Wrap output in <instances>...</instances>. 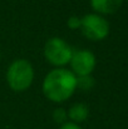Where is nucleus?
Here are the masks:
<instances>
[{
  "mask_svg": "<svg viewBox=\"0 0 128 129\" xmlns=\"http://www.w3.org/2000/svg\"><path fill=\"white\" fill-rule=\"evenodd\" d=\"M43 94L53 103L67 102L77 90V77L67 68H54L43 79Z\"/></svg>",
  "mask_w": 128,
  "mask_h": 129,
  "instance_id": "1",
  "label": "nucleus"
},
{
  "mask_svg": "<svg viewBox=\"0 0 128 129\" xmlns=\"http://www.w3.org/2000/svg\"><path fill=\"white\" fill-rule=\"evenodd\" d=\"M34 68L28 59H15L6 69V83L15 93H23L28 90L34 82Z\"/></svg>",
  "mask_w": 128,
  "mask_h": 129,
  "instance_id": "2",
  "label": "nucleus"
},
{
  "mask_svg": "<svg viewBox=\"0 0 128 129\" xmlns=\"http://www.w3.org/2000/svg\"><path fill=\"white\" fill-rule=\"evenodd\" d=\"M43 53L45 60L50 65L55 68H64L70 61L73 48L64 39L59 37H53L45 42Z\"/></svg>",
  "mask_w": 128,
  "mask_h": 129,
  "instance_id": "3",
  "label": "nucleus"
},
{
  "mask_svg": "<svg viewBox=\"0 0 128 129\" xmlns=\"http://www.w3.org/2000/svg\"><path fill=\"white\" fill-rule=\"evenodd\" d=\"M81 30L88 40L100 42L109 35L111 26L108 20L103 15H99L97 13H89L82 18Z\"/></svg>",
  "mask_w": 128,
  "mask_h": 129,
  "instance_id": "4",
  "label": "nucleus"
},
{
  "mask_svg": "<svg viewBox=\"0 0 128 129\" xmlns=\"http://www.w3.org/2000/svg\"><path fill=\"white\" fill-rule=\"evenodd\" d=\"M95 65H97V58L90 50L88 49L73 50L69 67H70V72L75 77L90 75L95 69Z\"/></svg>",
  "mask_w": 128,
  "mask_h": 129,
  "instance_id": "5",
  "label": "nucleus"
},
{
  "mask_svg": "<svg viewBox=\"0 0 128 129\" xmlns=\"http://www.w3.org/2000/svg\"><path fill=\"white\" fill-rule=\"evenodd\" d=\"M89 4L94 13L104 16L117 13L122 8L123 0H89Z\"/></svg>",
  "mask_w": 128,
  "mask_h": 129,
  "instance_id": "6",
  "label": "nucleus"
},
{
  "mask_svg": "<svg viewBox=\"0 0 128 129\" xmlns=\"http://www.w3.org/2000/svg\"><path fill=\"white\" fill-rule=\"evenodd\" d=\"M68 113V120L73 122L75 124H81L85 122L89 117V108L84 103H74L70 105V108L67 110Z\"/></svg>",
  "mask_w": 128,
  "mask_h": 129,
  "instance_id": "7",
  "label": "nucleus"
},
{
  "mask_svg": "<svg viewBox=\"0 0 128 129\" xmlns=\"http://www.w3.org/2000/svg\"><path fill=\"white\" fill-rule=\"evenodd\" d=\"M94 84H95V80L92 77V74L77 77V89H81L83 91H89V90L93 89Z\"/></svg>",
  "mask_w": 128,
  "mask_h": 129,
  "instance_id": "8",
  "label": "nucleus"
},
{
  "mask_svg": "<svg viewBox=\"0 0 128 129\" xmlns=\"http://www.w3.org/2000/svg\"><path fill=\"white\" fill-rule=\"evenodd\" d=\"M53 120L57 124H59V125H62L65 122H68V113H67V110L64 108L54 109V112H53Z\"/></svg>",
  "mask_w": 128,
  "mask_h": 129,
  "instance_id": "9",
  "label": "nucleus"
},
{
  "mask_svg": "<svg viewBox=\"0 0 128 129\" xmlns=\"http://www.w3.org/2000/svg\"><path fill=\"white\" fill-rule=\"evenodd\" d=\"M81 23H82V18L77 15H72L67 20V26L72 30H77V29H81Z\"/></svg>",
  "mask_w": 128,
  "mask_h": 129,
  "instance_id": "10",
  "label": "nucleus"
},
{
  "mask_svg": "<svg viewBox=\"0 0 128 129\" xmlns=\"http://www.w3.org/2000/svg\"><path fill=\"white\" fill-rule=\"evenodd\" d=\"M58 129H82V127H81L79 124H75V123L68 120V122H65L64 124L59 125V128Z\"/></svg>",
  "mask_w": 128,
  "mask_h": 129,
  "instance_id": "11",
  "label": "nucleus"
},
{
  "mask_svg": "<svg viewBox=\"0 0 128 129\" xmlns=\"http://www.w3.org/2000/svg\"><path fill=\"white\" fill-rule=\"evenodd\" d=\"M0 59H1V54H0Z\"/></svg>",
  "mask_w": 128,
  "mask_h": 129,
  "instance_id": "12",
  "label": "nucleus"
}]
</instances>
